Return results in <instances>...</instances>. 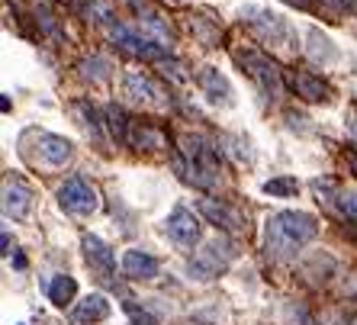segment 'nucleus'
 <instances>
[{
	"label": "nucleus",
	"instance_id": "obj_1",
	"mask_svg": "<svg viewBox=\"0 0 357 325\" xmlns=\"http://www.w3.org/2000/svg\"><path fill=\"white\" fill-rule=\"evenodd\" d=\"M319 235V219L299 209H280L274 216H267L264 225V248L271 258L287 261L296 258L299 251L306 248Z\"/></svg>",
	"mask_w": 357,
	"mask_h": 325
},
{
	"label": "nucleus",
	"instance_id": "obj_2",
	"mask_svg": "<svg viewBox=\"0 0 357 325\" xmlns=\"http://www.w3.org/2000/svg\"><path fill=\"white\" fill-rule=\"evenodd\" d=\"M174 167L181 181H187L190 187H199V190H209V187L219 183L216 145H209L203 135H183L181 149L174 155Z\"/></svg>",
	"mask_w": 357,
	"mask_h": 325
},
{
	"label": "nucleus",
	"instance_id": "obj_3",
	"mask_svg": "<svg viewBox=\"0 0 357 325\" xmlns=\"http://www.w3.org/2000/svg\"><path fill=\"white\" fill-rule=\"evenodd\" d=\"M232 55H235V61H238L241 71L258 84L267 97H280L283 93V71L271 55H264V52H258V49H245V52L235 49Z\"/></svg>",
	"mask_w": 357,
	"mask_h": 325
},
{
	"label": "nucleus",
	"instance_id": "obj_4",
	"mask_svg": "<svg viewBox=\"0 0 357 325\" xmlns=\"http://www.w3.org/2000/svg\"><path fill=\"white\" fill-rule=\"evenodd\" d=\"M235 258V245L232 242H209L206 248H199V255L190 261V277L197 280H213L225 271V267L232 264Z\"/></svg>",
	"mask_w": 357,
	"mask_h": 325
},
{
	"label": "nucleus",
	"instance_id": "obj_5",
	"mask_svg": "<svg viewBox=\"0 0 357 325\" xmlns=\"http://www.w3.org/2000/svg\"><path fill=\"white\" fill-rule=\"evenodd\" d=\"M241 20H248L251 29H255V33H258L264 42H274V45H290V39H293L290 23H287L280 13H274V10L248 7V10H241Z\"/></svg>",
	"mask_w": 357,
	"mask_h": 325
},
{
	"label": "nucleus",
	"instance_id": "obj_6",
	"mask_svg": "<svg viewBox=\"0 0 357 325\" xmlns=\"http://www.w3.org/2000/svg\"><path fill=\"white\" fill-rule=\"evenodd\" d=\"M59 203L61 209L75 213V216H91V213H97L100 197L84 177H68L59 187Z\"/></svg>",
	"mask_w": 357,
	"mask_h": 325
},
{
	"label": "nucleus",
	"instance_id": "obj_7",
	"mask_svg": "<svg viewBox=\"0 0 357 325\" xmlns=\"http://www.w3.org/2000/svg\"><path fill=\"white\" fill-rule=\"evenodd\" d=\"M109 39H113V45H119V49L129 52V55H135V59L167 61V52H165V45H161V42L145 39V36L132 33V29H126V26H113V29H109Z\"/></svg>",
	"mask_w": 357,
	"mask_h": 325
},
{
	"label": "nucleus",
	"instance_id": "obj_8",
	"mask_svg": "<svg viewBox=\"0 0 357 325\" xmlns=\"http://www.w3.org/2000/svg\"><path fill=\"white\" fill-rule=\"evenodd\" d=\"M123 93L129 97V100L142 103V107H158V109H165L167 103H171V97H167V93L161 91V87L151 81L149 75H142V71H132V75H126Z\"/></svg>",
	"mask_w": 357,
	"mask_h": 325
},
{
	"label": "nucleus",
	"instance_id": "obj_9",
	"mask_svg": "<svg viewBox=\"0 0 357 325\" xmlns=\"http://www.w3.org/2000/svg\"><path fill=\"white\" fill-rule=\"evenodd\" d=\"M197 213L199 216H206L209 222L216 225V229H222V232H241V229H245V216L222 200H209V197H203V200L197 203Z\"/></svg>",
	"mask_w": 357,
	"mask_h": 325
},
{
	"label": "nucleus",
	"instance_id": "obj_10",
	"mask_svg": "<svg viewBox=\"0 0 357 325\" xmlns=\"http://www.w3.org/2000/svg\"><path fill=\"white\" fill-rule=\"evenodd\" d=\"M165 232L171 235L177 245L190 248V245L199 239V219H197V213H193V209H187V206H177L174 213L165 219Z\"/></svg>",
	"mask_w": 357,
	"mask_h": 325
},
{
	"label": "nucleus",
	"instance_id": "obj_11",
	"mask_svg": "<svg viewBox=\"0 0 357 325\" xmlns=\"http://www.w3.org/2000/svg\"><path fill=\"white\" fill-rule=\"evenodd\" d=\"M197 81H199V87H203V93H206V100L213 103V107H232L235 103L232 84L225 81V75L219 68H203Z\"/></svg>",
	"mask_w": 357,
	"mask_h": 325
},
{
	"label": "nucleus",
	"instance_id": "obj_12",
	"mask_svg": "<svg viewBox=\"0 0 357 325\" xmlns=\"http://www.w3.org/2000/svg\"><path fill=\"white\" fill-rule=\"evenodd\" d=\"M33 209V190L23 181H7L3 183V216L7 219H26Z\"/></svg>",
	"mask_w": 357,
	"mask_h": 325
},
{
	"label": "nucleus",
	"instance_id": "obj_13",
	"mask_svg": "<svg viewBox=\"0 0 357 325\" xmlns=\"http://www.w3.org/2000/svg\"><path fill=\"white\" fill-rule=\"evenodd\" d=\"M84 258H87V264H91L100 277H109L116 271V255H113V248H109L103 239H97V235H84Z\"/></svg>",
	"mask_w": 357,
	"mask_h": 325
},
{
	"label": "nucleus",
	"instance_id": "obj_14",
	"mask_svg": "<svg viewBox=\"0 0 357 325\" xmlns=\"http://www.w3.org/2000/svg\"><path fill=\"white\" fill-rule=\"evenodd\" d=\"M71 155H75V145L68 142L65 135H55V133H42L39 135V158L45 161L49 167L68 165Z\"/></svg>",
	"mask_w": 357,
	"mask_h": 325
},
{
	"label": "nucleus",
	"instance_id": "obj_15",
	"mask_svg": "<svg viewBox=\"0 0 357 325\" xmlns=\"http://www.w3.org/2000/svg\"><path fill=\"white\" fill-rule=\"evenodd\" d=\"M158 258H151L149 251H139V248H129L123 255V274L129 280H155L158 277Z\"/></svg>",
	"mask_w": 357,
	"mask_h": 325
},
{
	"label": "nucleus",
	"instance_id": "obj_16",
	"mask_svg": "<svg viewBox=\"0 0 357 325\" xmlns=\"http://www.w3.org/2000/svg\"><path fill=\"white\" fill-rule=\"evenodd\" d=\"M109 300L103 296V293H91V296H84L81 303L75 306V312H71V322L75 325H97L103 322V319H109Z\"/></svg>",
	"mask_w": 357,
	"mask_h": 325
},
{
	"label": "nucleus",
	"instance_id": "obj_17",
	"mask_svg": "<svg viewBox=\"0 0 357 325\" xmlns=\"http://www.w3.org/2000/svg\"><path fill=\"white\" fill-rule=\"evenodd\" d=\"M287 81H290L293 91L309 103H322V100H328V93H332V87H328L322 77L309 75V71H293V75H287Z\"/></svg>",
	"mask_w": 357,
	"mask_h": 325
},
{
	"label": "nucleus",
	"instance_id": "obj_18",
	"mask_svg": "<svg viewBox=\"0 0 357 325\" xmlns=\"http://www.w3.org/2000/svg\"><path fill=\"white\" fill-rule=\"evenodd\" d=\"M103 123H107V129H109V135L116 139V142H126L129 145V129H132V119L123 113V107H116V103H109L107 109H103Z\"/></svg>",
	"mask_w": 357,
	"mask_h": 325
},
{
	"label": "nucleus",
	"instance_id": "obj_19",
	"mask_svg": "<svg viewBox=\"0 0 357 325\" xmlns=\"http://www.w3.org/2000/svg\"><path fill=\"white\" fill-rule=\"evenodd\" d=\"M129 145H135V149H161L165 145V135H161V129H155V126L149 123H132V129H129Z\"/></svg>",
	"mask_w": 357,
	"mask_h": 325
},
{
	"label": "nucleus",
	"instance_id": "obj_20",
	"mask_svg": "<svg viewBox=\"0 0 357 325\" xmlns=\"http://www.w3.org/2000/svg\"><path fill=\"white\" fill-rule=\"evenodd\" d=\"M75 293H77V280L75 277H68V274H59V277H52L49 280V300L52 306H68V303L75 300Z\"/></svg>",
	"mask_w": 357,
	"mask_h": 325
},
{
	"label": "nucleus",
	"instance_id": "obj_21",
	"mask_svg": "<svg viewBox=\"0 0 357 325\" xmlns=\"http://www.w3.org/2000/svg\"><path fill=\"white\" fill-rule=\"evenodd\" d=\"M306 39H309L306 52H309V59H312V61H335V59H338V49L332 45V39H328V36H322L319 29H309Z\"/></svg>",
	"mask_w": 357,
	"mask_h": 325
},
{
	"label": "nucleus",
	"instance_id": "obj_22",
	"mask_svg": "<svg viewBox=\"0 0 357 325\" xmlns=\"http://www.w3.org/2000/svg\"><path fill=\"white\" fill-rule=\"evenodd\" d=\"M264 193H271V197H280V200H287V197H296V193H299V181H296V177H271V181L264 183Z\"/></svg>",
	"mask_w": 357,
	"mask_h": 325
},
{
	"label": "nucleus",
	"instance_id": "obj_23",
	"mask_svg": "<svg viewBox=\"0 0 357 325\" xmlns=\"http://www.w3.org/2000/svg\"><path fill=\"white\" fill-rule=\"evenodd\" d=\"M81 75L87 77V81L100 84V81H107L109 77V65L103 59H84L81 61Z\"/></svg>",
	"mask_w": 357,
	"mask_h": 325
},
{
	"label": "nucleus",
	"instance_id": "obj_24",
	"mask_svg": "<svg viewBox=\"0 0 357 325\" xmlns=\"http://www.w3.org/2000/svg\"><path fill=\"white\" fill-rule=\"evenodd\" d=\"M338 209L348 219H357V190H341L338 193Z\"/></svg>",
	"mask_w": 357,
	"mask_h": 325
},
{
	"label": "nucleus",
	"instance_id": "obj_25",
	"mask_svg": "<svg viewBox=\"0 0 357 325\" xmlns=\"http://www.w3.org/2000/svg\"><path fill=\"white\" fill-rule=\"evenodd\" d=\"M132 325H158V319L149 316V312H139V309H132Z\"/></svg>",
	"mask_w": 357,
	"mask_h": 325
},
{
	"label": "nucleus",
	"instance_id": "obj_26",
	"mask_svg": "<svg viewBox=\"0 0 357 325\" xmlns=\"http://www.w3.org/2000/svg\"><path fill=\"white\" fill-rule=\"evenodd\" d=\"M0 242H3V255H10V251H13V248H10V245H13V242H10V232L0 235Z\"/></svg>",
	"mask_w": 357,
	"mask_h": 325
},
{
	"label": "nucleus",
	"instance_id": "obj_27",
	"mask_svg": "<svg viewBox=\"0 0 357 325\" xmlns=\"http://www.w3.org/2000/svg\"><path fill=\"white\" fill-rule=\"evenodd\" d=\"M348 167H351V171H354V174H357V151H351V155H348Z\"/></svg>",
	"mask_w": 357,
	"mask_h": 325
}]
</instances>
